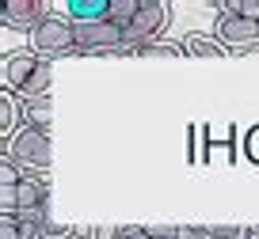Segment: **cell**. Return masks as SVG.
Listing matches in <instances>:
<instances>
[{
    "instance_id": "1",
    "label": "cell",
    "mask_w": 259,
    "mask_h": 239,
    "mask_svg": "<svg viewBox=\"0 0 259 239\" xmlns=\"http://www.w3.org/2000/svg\"><path fill=\"white\" fill-rule=\"evenodd\" d=\"M50 88H54V61H42L31 49L4 53V91L31 103V99H50Z\"/></svg>"
},
{
    "instance_id": "2",
    "label": "cell",
    "mask_w": 259,
    "mask_h": 239,
    "mask_svg": "<svg viewBox=\"0 0 259 239\" xmlns=\"http://www.w3.org/2000/svg\"><path fill=\"white\" fill-rule=\"evenodd\" d=\"M4 156H8L23 175H46L50 163H54V137H50V129L23 126L4 144Z\"/></svg>"
},
{
    "instance_id": "3",
    "label": "cell",
    "mask_w": 259,
    "mask_h": 239,
    "mask_svg": "<svg viewBox=\"0 0 259 239\" xmlns=\"http://www.w3.org/2000/svg\"><path fill=\"white\" fill-rule=\"evenodd\" d=\"M31 53H38L42 61H57V57H76V27L69 16H57V12H50L46 19H42L38 27H34L31 34Z\"/></svg>"
},
{
    "instance_id": "4",
    "label": "cell",
    "mask_w": 259,
    "mask_h": 239,
    "mask_svg": "<svg viewBox=\"0 0 259 239\" xmlns=\"http://www.w3.org/2000/svg\"><path fill=\"white\" fill-rule=\"evenodd\" d=\"M76 27V57H130L126 31L111 19L99 23H73Z\"/></svg>"
},
{
    "instance_id": "5",
    "label": "cell",
    "mask_w": 259,
    "mask_h": 239,
    "mask_svg": "<svg viewBox=\"0 0 259 239\" xmlns=\"http://www.w3.org/2000/svg\"><path fill=\"white\" fill-rule=\"evenodd\" d=\"M171 23V8L164 0H141V12L134 16V23L126 27V46H130V57L138 46H149V42H160V34L168 31Z\"/></svg>"
},
{
    "instance_id": "6",
    "label": "cell",
    "mask_w": 259,
    "mask_h": 239,
    "mask_svg": "<svg viewBox=\"0 0 259 239\" xmlns=\"http://www.w3.org/2000/svg\"><path fill=\"white\" fill-rule=\"evenodd\" d=\"M213 38L229 49V53H248L259 46V23L244 16H225L218 12V23H213Z\"/></svg>"
},
{
    "instance_id": "7",
    "label": "cell",
    "mask_w": 259,
    "mask_h": 239,
    "mask_svg": "<svg viewBox=\"0 0 259 239\" xmlns=\"http://www.w3.org/2000/svg\"><path fill=\"white\" fill-rule=\"evenodd\" d=\"M16 213L19 216H46L50 213V178L46 175H23L16 190Z\"/></svg>"
},
{
    "instance_id": "8",
    "label": "cell",
    "mask_w": 259,
    "mask_h": 239,
    "mask_svg": "<svg viewBox=\"0 0 259 239\" xmlns=\"http://www.w3.org/2000/svg\"><path fill=\"white\" fill-rule=\"evenodd\" d=\"M46 16H50V8L42 0H8L4 12H0V23L8 27V31H27L31 34Z\"/></svg>"
},
{
    "instance_id": "9",
    "label": "cell",
    "mask_w": 259,
    "mask_h": 239,
    "mask_svg": "<svg viewBox=\"0 0 259 239\" xmlns=\"http://www.w3.org/2000/svg\"><path fill=\"white\" fill-rule=\"evenodd\" d=\"M19 122H23V99H16L12 91H4V95H0V133H4V144L19 133L16 129Z\"/></svg>"
},
{
    "instance_id": "10",
    "label": "cell",
    "mask_w": 259,
    "mask_h": 239,
    "mask_svg": "<svg viewBox=\"0 0 259 239\" xmlns=\"http://www.w3.org/2000/svg\"><path fill=\"white\" fill-rule=\"evenodd\" d=\"M183 49H187V57H210V61H221V57L229 53V49L221 46L213 34H202V31L187 34V38H183Z\"/></svg>"
},
{
    "instance_id": "11",
    "label": "cell",
    "mask_w": 259,
    "mask_h": 239,
    "mask_svg": "<svg viewBox=\"0 0 259 239\" xmlns=\"http://www.w3.org/2000/svg\"><path fill=\"white\" fill-rule=\"evenodd\" d=\"M111 0H69V19L73 23H99L107 19Z\"/></svg>"
},
{
    "instance_id": "12",
    "label": "cell",
    "mask_w": 259,
    "mask_h": 239,
    "mask_svg": "<svg viewBox=\"0 0 259 239\" xmlns=\"http://www.w3.org/2000/svg\"><path fill=\"white\" fill-rule=\"evenodd\" d=\"M50 122H54V99H31V103H23V126L50 129Z\"/></svg>"
},
{
    "instance_id": "13",
    "label": "cell",
    "mask_w": 259,
    "mask_h": 239,
    "mask_svg": "<svg viewBox=\"0 0 259 239\" xmlns=\"http://www.w3.org/2000/svg\"><path fill=\"white\" fill-rule=\"evenodd\" d=\"M141 12V0H111V8H107V19H111L114 27H122L126 31L130 23H134V16Z\"/></svg>"
},
{
    "instance_id": "14",
    "label": "cell",
    "mask_w": 259,
    "mask_h": 239,
    "mask_svg": "<svg viewBox=\"0 0 259 239\" xmlns=\"http://www.w3.org/2000/svg\"><path fill=\"white\" fill-rule=\"evenodd\" d=\"M213 8L225 12V16H244L259 23V0H213Z\"/></svg>"
},
{
    "instance_id": "15",
    "label": "cell",
    "mask_w": 259,
    "mask_h": 239,
    "mask_svg": "<svg viewBox=\"0 0 259 239\" xmlns=\"http://www.w3.org/2000/svg\"><path fill=\"white\" fill-rule=\"evenodd\" d=\"M134 57H187L183 42H149V46H138L134 49Z\"/></svg>"
},
{
    "instance_id": "16",
    "label": "cell",
    "mask_w": 259,
    "mask_h": 239,
    "mask_svg": "<svg viewBox=\"0 0 259 239\" xmlns=\"http://www.w3.org/2000/svg\"><path fill=\"white\" fill-rule=\"evenodd\" d=\"M248 228L240 224H202V239H244Z\"/></svg>"
},
{
    "instance_id": "17",
    "label": "cell",
    "mask_w": 259,
    "mask_h": 239,
    "mask_svg": "<svg viewBox=\"0 0 259 239\" xmlns=\"http://www.w3.org/2000/svg\"><path fill=\"white\" fill-rule=\"evenodd\" d=\"M118 239H153V231L138 228V224H126V228H118Z\"/></svg>"
},
{
    "instance_id": "18",
    "label": "cell",
    "mask_w": 259,
    "mask_h": 239,
    "mask_svg": "<svg viewBox=\"0 0 259 239\" xmlns=\"http://www.w3.org/2000/svg\"><path fill=\"white\" fill-rule=\"evenodd\" d=\"M84 239H118V228H107V224H96V228L84 231Z\"/></svg>"
},
{
    "instance_id": "19",
    "label": "cell",
    "mask_w": 259,
    "mask_h": 239,
    "mask_svg": "<svg viewBox=\"0 0 259 239\" xmlns=\"http://www.w3.org/2000/svg\"><path fill=\"white\" fill-rule=\"evenodd\" d=\"M244 239H259V228H248V235H244Z\"/></svg>"
},
{
    "instance_id": "20",
    "label": "cell",
    "mask_w": 259,
    "mask_h": 239,
    "mask_svg": "<svg viewBox=\"0 0 259 239\" xmlns=\"http://www.w3.org/2000/svg\"><path fill=\"white\" fill-rule=\"evenodd\" d=\"M73 239H84V231H76V235H73Z\"/></svg>"
}]
</instances>
